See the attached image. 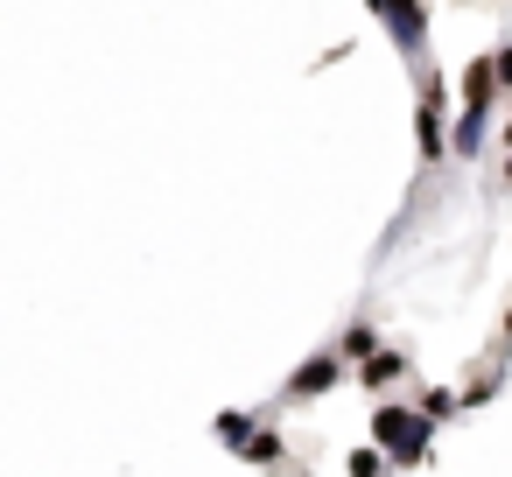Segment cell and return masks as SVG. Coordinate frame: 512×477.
I'll use <instances>...</instances> for the list:
<instances>
[{
    "mask_svg": "<svg viewBox=\"0 0 512 477\" xmlns=\"http://www.w3.org/2000/svg\"><path fill=\"white\" fill-rule=\"evenodd\" d=\"M505 141H512V120H505Z\"/></svg>",
    "mask_w": 512,
    "mask_h": 477,
    "instance_id": "cell-13",
    "label": "cell"
},
{
    "mask_svg": "<svg viewBox=\"0 0 512 477\" xmlns=\"http://www.w3.org/2000/svg\"><path fill=\"white\" fill-rule=\"evenodd\" d=\"M414 127H421V155L435 162V155H442V85H435V78H421V113H414Z\"/></svg>",
    "mask_w": 512,
    "mask_h": 477,
    "instance_id": "cell-4",
    "label": "cell"
},
{
    "mask_svg": "<svg viewBox=\"0 0 512 477\" xmlns=\"http://www.w3.org/2000/svg\"><path fill=\"white\" fill-rule=\"evenodd\" d=\"M484 127H491V99H470V106H463V120H456V134H449V148L470 162V155L484 148Z\"/></svg>",
    "mask_w": 512,
    "mask_h": 477,
    "instance_id": "cell-5",
    "label": "cell"
},
{
    "mask_svg": "<svg viewBox=\"0 0 512 477\" xmlns=\"http://www.w3.org/2000/svg\"><path fill=\"white\" fill-rule=\"evenodd\" d=\"M351 477H379V456H372V449H358V456H351Z\"/></svg>",
    "mask_w": 512,
    "mask_h": 477,
    "instance_id": "cell-12",
    "label": "cell"
},
{
    "mask_svg": "<svg viewBox=\"0 0 512 477\" xmlns=\"http://www.w3.org/2000/svg\"><path fill=\"white\" fill-rule=\"evenodd\" d=\"M428 435H435V428H428L407 400H386V407L372 414V442H379L393 463H421V456H428Z\"/></svg>",
    "mask_w": 512,
    "mask_h": 477,
    "instance_id": "cell-1",
    "label": "cell"
},
{
    "mask_svg": "<svg viewBox=\"0 0 512 477\" xmlns=\"http://www.w3.org/2000/svg\"><path fill=\"white\" fill-rule=\"evenodd\" d=\"M491 85H505V92H512V50H498V57H491Z\"/></svg>",
    "mask_w": 512,
    "mask_h": 477,
    "instance_id": "cell-11",
    "label": "cell"
},
{
    "mask_svg": "<svg viewBox=\"0 0 512 477\" xmlns=\"http://www.w3.org/2000/svg\"><path fill=\"white\" fill-rule=\"evenodd\" d=\"M456 407H463V400H456V393H449V386H428V393H421V400H414V414H421V421H428V428H435V421H449V414H456Z\"/></svg>",
    "mask_w": 512,
    "mask_h": 477,
    "instance_id": "cell-7",
    "label": "cell"
},
{
    "mask_svg": "<svg viewBox=\"0 0 512 477\" xmlns=\"http://www.w3.org/2000/svg\"><path fill=\"white\" fill-rule=\"evenodd\" d=\"M400 372H407V358H400V351H372V358H365V372H358V379H365V386H393V379H400Z\"/></svg>",
    "mask_w": 512,
    "mask_h": 477,
    "instance_id": "cell-6",
    "label": "cell"
},
{
    "mask_svg": "<svg viewBox=\"0 0 512 477\" xmlns=\"http://www.w3.org/2000/svg\"><path fill=\"white\" fill-rule=\"evenodd\" d=\"M239 456H246V463H281V435H274V428H253V435L239 442Z\"/></svg>",
    "mask_w": 512,
    "mask_h": 477,
    "instance_id": "cell-8",
    "label": "cell"
},
{
    "mask_svg": "<svg viewBox=\"0 0 512 477\" xmlns=\"http://www.w3.org/2000/svg\"><path fill=\"white\" fill-rule=\"evenodd\" d=\"M337 379H344V358H330V351H323V358H309V365L288 379V400H316V393H330Z\"/></svg>",
    "mask_w": 512,
    "mask_h": 477,
    "instance_id": "cell-3",
    "label": "cell"
},
{
    "mask_svg": "<svg viewBox=\"0 0 512 477\" xmlns=\"http://www.w3.org/2000/svg\"><path fill=\"white\" fill-rule=\"evenodd\" d=\"M372 351H379V330H365V323H358V330H344V344H337L330 358H358V365H365Z\"/></svg>",
    "mask_w": 512,
    "mask_h": 477,
    "instance_id": "cell-9",
    "label": "cell"
},
{
    "mask_svg": "<svg viewBox=\"0 0 512 477\" xmlns=\"http://www.w3.org/2000/svg\"><path fill=\"white\" fill-rule=\"evenodd\" d=\"M372 15L386 22V36H393L407 57H421V50H428V8H421V0H379Z\"/></svg>",
    "mask_w": 512,
    "mask_h": 477,
    "instance_id": "cell-2",
    "label": "cell"
},
{
    "mask_svg": "<svg viewBox=\"0 0 512 477\" xmlns=\"http://www.w3.org/2000/svg\"><path fill=\"white\" fill-rule=\"evenodd\" d=\"M246 435H253V414H239V407H225V414H218V442H232V449H239Z\"/></svg>",
    "mask_w": 512,
    "mask_h": 477,
    "instance_id": "cell-10",
    "label": "cell"
},
{
    "mask_svg": "<svg viewBox=\"0 0 512 477\" xmlns=\"http://www.w3.org/2000/svg\"><path fill=\"white\" fill-rule=\"evenodd\" d=\"M505 183H512V169H505Z\"/></svg>",
    "mask_w": 512,
    "mask_h": 477,
    "instance_id": "cell-14",
    "label": "cell"
}]
</instances>
